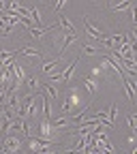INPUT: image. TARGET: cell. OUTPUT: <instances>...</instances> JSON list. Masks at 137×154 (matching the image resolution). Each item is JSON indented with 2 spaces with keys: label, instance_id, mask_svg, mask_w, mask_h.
Listing matches in <instances>:
<instances>
[{
  "label": "cell",
  "instance_id": "14",
  "mask_svg": "<svg viewBox=\"0 0 137 154\" xmlns=\"http://www.w3.org/2000/svg\"><path fill=\"white\" fill-rule=\"evenodd\" d=\"M131 19H133V24H137V5H131Z\"/></svg>",
  "mask_w": 137,
  "mask_h": 154
},
{
  "label": "cell",
  "instance_id": "2",
  "mask_svg": "<svg viewBox=\"0 0 137 154\" xmlns=\"http://www.w3.org/2000/svg\"><path fill=\"white\" fill-rule=\"evenodd\" d=\"M69 92H71V96H67V101L60 105V111H62V113L71 111L73 107H77V105L82 103V101H79V94H82V90H79V88H71Z\"/></svg>",
  "mask_w": 137,
  "mask_h": 154
},
{
  "label": "cell",
  "instance_id": "7",
  "mask_svg": "<svg viewBox=\"0 0 137 154\" xmlns=\"http://www.w3.org/2000/svg\"><path fill=\"white\" fill-rule=\"evenodd\" d=\"M43 90H45V94L49 96V99H58V88H56V84H51V82H47V84H43Z\"/></svg>",
  "mask_w": 137,
  "mask_h": 154
},
{
  "label": "cell",
  "instance_id": "5",
  "mask_svg": "<svg viewBox=\"0 0 137 154\" xmlns=\"http://www.w3.org/2000/svg\"><path fill=\"white\" fill-rule=\"evenodd\" d=\"M58 26H60L64 32H77L75 26H73V22H71L67 15H62V13H58Z\"/></svg>",
  "mask_w": 137,
  "mask_h": 154
},
{
  "label": "cell",
  "instance_id": "9",
  "mask_svg": "<svg viewBox=\"0 0 137 154\" xmlns=\"http://www.w3.org/2000/svg\"><path fill=\"white\" fill-rule=\"evenodd\" d=\"M82 54H86V56H99L101 49L94 47V45H88V43H82Z\"/></svg>",
  "mask_w": 137,
  "mask_h": 154
},
{
  "label": "cell",
  "instance_id": "10",
  "mask_svg": "<svg viewBox=\"0 0 137 154\" xmlns=\"http://www.w3.org/2000/svg\"><path fill=\"white\" fill-rule=\"evenodd\" d=\"M26 84H28L30 92H39V90H41V82H39L36 77H26Z\"/></svg>",
  "mask_w": 137,
  "mask_h": 154
},
{
  "label": "cell",
  "instance_id": "6",
  "mask_svg": "<svg viewBox=\"0 0 137 154\" xmlns=\"http://www.w3.org/2000/svg\"><path fill=\"white\" fill-rule=\"evenodd\" d=\"M84 88H86L88 94L92 96V94L96 92V88H99V84H96V79H94L92 75H86V77H84Z\"/></svg>",
  "mask_w": 137,
  "mask_h": 154
},
{
  "label": "cell",
  "instance_id": "15",
  "mask_svg": "<svg viewBox=\"0 0 137 154\" xmlns=\"http://www.w3.org/2000/svg\"><path fill=\"white\" fill-rule=\"evenodd\" d=\"M105 5H107V7H114V5H116V0H105Z\"/></svg>",
  "mask_w": 137,
  "mask_h": 154
},
{
  "label": "cell",
  "instance_id": "1",
  "mask_svg": "<svg viewBox=\"0 0 137 154\" xmlns=\"http://www.w3.org/2000/svg\"><path fill=\"white\" fill-rule=\"evenodd\" d=\"M22 150V135L17 133H9L2 137V143H0V152H17Z\"/></svg>",
  "mask_w": 137,
  "mask_h": 154
},
{
  "label": "cell",
  "instance_id": "8",
  "mask_svg": "<svg viewBox=\"0 0 137 154\" xmlns=\"http://www.w3.org/2000/svg\"><path fill=\"white\" fill-rule=\"evenodd\" d=\"M17 54H22V56H28V58H41V51H39L36 47H24V49H19Z\"/></svg>",
  "mask_w": 137,
  "mask_h": 154
},
{
  "label": "cell",
  "instance_id": "13",
  "mask_svg": "<svg viewBox=\"0 0 137 154\" xmlns=\"http://www.w3.org/2000/svg\"><path fill=\"white\" fill-rule=\"evenodd\" d=\"M64 5H67V0H56V2H54V11L60 13V9H62Z\"/></svg>",
  "mask_w": 137,
  "mask_h": 154
},
{
  "label": "cell",
  "instance_id": "4",
  "mask_svg": "<svg viewBox=\"0 0 137 154\" xmlns=\"http://www.w3.org/2000/svg\"><path fill=\"white\" fill-rule=\"evenodd\" d=\"M60 69H64V66H60V58H56V60H49V62H43L41 64V73L47 77V75H51V73H56V71H60Z\"/></svg>",
  "mask_w": 137,
  "mask_h": 154
},
{
  "label": "cell",
  "instance_id": "12",
  "mask_svg": "<svg viewBox=\"0 0 137 154\" xmlns=\"http://www.w3.org/2000/svg\"><path fill=\"white\" fill-rule=\"evenodd\" d=\"M105 49H114L116 45H114V38H111V34H103V38H101V41H99Z\"/></svg>",
  "mask_w": 137,
  "mask_h": 154
},
{
  "label": "cell",
  "instance_id": "11",
  "mask_svg": "<svg viewBox=\"0 0 137 154\" xmlns=\"http://www.w3.org/2000/svg\"><path fill=\"white\" fill-rule=\"evenodd\" d=\"M116 118H118V107L111 105L109 107V116H107V126H114L116 124Z\"/></svg>",
  "mask_w": 137,
  "mask_h": 154
},
{
  "label": "cell",
  "instance_id": "3",
  "mask_svg": "<svg viewBox=\"0 0 137 154\" xmlns=\"http://www.w3.org/2000/svg\"><path fill=\"white\" fill-rule=\"evenodd\" d=\"M84 30H86V34H88L90 38H94V41H101V38H103V32L96 28L88 17H84Z\"/></svg>",
  "mask_w": 137,
  "mask_h": 154
},
{
  "label": "cell",
  "instance_id": "16",
  "mask_svg": "<svg viewBox=\"0 0 137 154\" xmlns=\"http://www.w3.org/2000/svg\"><path fill=\"white\" fill-rule=\"evenodd\" d=\"M133 120H137V111H135V116H133Z\"/></svg>",
  "mask_w": 137,
  "mask_h": 154
}]
</instances>
